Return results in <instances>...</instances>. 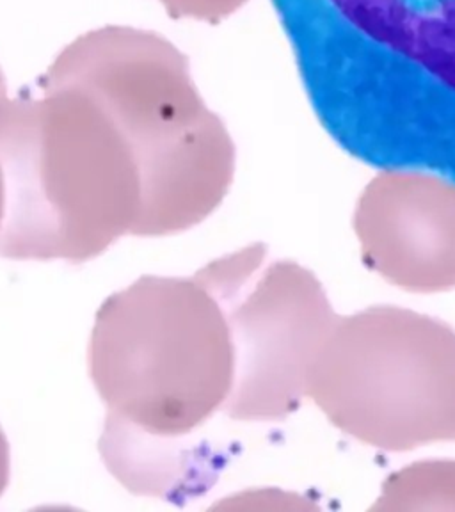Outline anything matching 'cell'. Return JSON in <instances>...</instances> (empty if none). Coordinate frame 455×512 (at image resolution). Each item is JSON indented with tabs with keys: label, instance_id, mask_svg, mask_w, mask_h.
<instances>
[{
	"label": "cell",
	"instance_id": "cell-6",
	"mask_svg": "<svg viewBox=\"0 0 455 512\" xmlns=\"http://www.w3.org/2000/svg\"><path fill=\"white\" fill-rule=\"evenodd\" d=\"M8 89H6V79L4 73L0 70V109L8 100ZM4 214H6V173H4V162H2V153H0V228L4 223Z\"/></svg>",
	"mask_w": 455,
	"mask_h": 512
},
{
	"label": "cell",
	"instance_id": "cell-7",
	"mask_svg": "<svg viewBox=\"0 0 455 512\" xmlns=\"http://www.w3.org/2000/svg\"><path fill=\"white\" fill-rule=\"evenodd\" d=\"M9 470H11V457H9V443L6 434L0 427V496L9 484Z\"/></svg>",
	"mask_w": 455,
	"mask_h": 512
},
{
	"label": "cell",
	"instance_id": "cell-1",
	"mask_svg": "<svg viewBox=\"0 0 455 512\" xmlns=\"http://www.w3.org/2000/svg\"><path fill=\"white\" fill-rule=\"evenodd\" d=\"M88 365L107 411L100 454L128 491L184 498L212 480L205 431L232 397L235 349L205 269L143 276L105 299Z\"/></svg>",
	"mask_w": 455,
	"mask_h": 512
},
{
	"label": "cell",
	"instance_id": "cell-3",
	"mask_svg": "<svg viewBox=\"0 0 455 512\" xmlns=\"http://www.w3.org/2000/svg\"><path fill=\"white\" fill-rule=\"evenodd\" d=\"M40 89L38 98H8L0 109V256L82 264L125 235L146 237V162L127 123L59 64Z\"/></svg>",
	"mask_w": 455,
	"mask_h": 512
},
{
	"label": "cell",
	"instance_id": "cell-4",
	"mask_svg": "<svg viewBox=\"0 0 455 512\" xmlns=\"http://www.w3.org/2000/svg\"><path fill=\"white\" fill-rule=\"evenodd\" d=\"M54 63L91 84L134 130L148 164V237L187 232L223 203L235 144L171 41L107 25L70 43Z\"/></svg>",
	"mask_w": 455,
	"mask_h": 512
},
{
	"label": "cell",
	"instance_id": "cell-2",
	"mask_svg": "<svg viewBox=\"0 0 455 512\" xmlns=\"http://www.w3.org/2000/svg\"><path fill=\"white\" fill-rule=\"evenodd\" d=\"M313 111L354 159L455 185V0H272Z\"/></svg>",
	"mask_w": 455,
	"mask_h": 512
},
{
	"label": "cell",
	"instance_id": "cell-5",
	"mask_svg": "<svg viewBox=\"0 0 455 512\" xmlns=\"http://www.w3.org/2000/svg\"><path fill=\"white\" fill-rule=\"evenodd\" d=\"M171 18H191L207 24H219L239 11L248 0H159Z\"/></svg>",
	"mask_w": 455,
	"mask_h": 512
}]
</instances>
